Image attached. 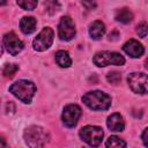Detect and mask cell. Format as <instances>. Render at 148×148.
<instances>
[{
	"instance_id": "1",
	"label": "cell",
	"mask_w": 148,
	"mask_h": 148,
	"mask_svg": "<svg viewBox=\"0 0 148 148\" xmlns=\"http://www.w3.org/2000/svg\"><path fill=\"white\" fill-rule=\"evenodd\" d=\"M82 101L91 110H96V111L106 110L111 105V97L108 94L99 91V90L87 92L86 95H83Z\"/></svg>"
},
{
	"instance_id": "2",
	"label": "cell",
	"mask_w": 148,
	"mask_h": 148,
	"mask_svg": "<svg viewBox=\"0 0 148 148\" xmlns=\"http://www.w3.org/2000/svg\"><path fill=\"white\" fill-rule=\"evenodd\" d=\"M9 91L23 103H30L35 92L36 86L28 80H18L9 87Z\"/></svg>"
},
{
	"instance_id": "3",
	"label": "cell",
	"mask_w": 148,
	"mask_h": 148,
	"mask_svg": "<svg viewBox=\"0 0 148 148\" xmlns=\"http://www.w3.org/2000/svg\"><path fill=\"white\" fill-rule=\"evenodd\" d=\"M24 139L30 148H45L47 133L39 126H30L24 131Z\"/></svg>"
},
{
	"instance_id": "4",
	"label": "cell",
	"mask_w": 148,
	"mask_h": 148,
	"mask_svg": "<svg viewBox=\"0 0 148 148\" xmlns=\"http://www.w3.org/2000/svg\"><path fill=\"white\" fill-rule=\"evenodd\" d=\"M92 61L98 67H104L108 65H118L121 66L125 64V59L123 56H120L117 52H110V51H102L95 54L92 58Z\"/></svg>"
},
{
	"instance_id": "5",
	"label": "cell",
	"mask_w": 148,
	"mask_h": 148,
	"mask_svg": "<svg viewBox=\"0 0 148 148\" xmlns=\"http://www.w3.org/2000/svg\"><path fill=\"white\" fill-rule=\"evenodd\" d=\"M81 139L91 147H98L103 139V131L98 126H84L80 130Z\"/></svg>"
},
{
	"instance_id": "6",
	"label": "cell",
	"mask_w": 148,
	"mask_h": 148,
	"mask_svg": "<svg viewBox=\"0 0 148 148\" xmlns=\"http://www.w3.org/2000/svg\"><path fill=\"white\" fill-rule=\"evenodd\" d=\"M128 84L134 92L148 94V75L145 73H132L127 77Z\"/></svg>"
},
{
	"instance_id": "7",
	"label": "cell",
	"mask_w": 148,
	"mask_h": 148,
	"mask_svg": "<svg viewBox=\"0 0 148 148\" xmlns=\"http://www.w3.org/2000/svg\"><path fill=\"white\" fill-rule=\"evenodd\" d=\"M53 42V30L51 28H44L38 35L37 37L34 39L32 46L36 51H45L47 50Z\"/></svg>"
},
{
	"instance_id": "8",
	"label": "cell",
	"mask_w": 148,
	"mask_h": 148,
	"mask_svg": "<svg viewBox=\"0 0 148 148\" xmlns=\"http://www.w3.org/2000/svg\"><path fill=\"white\" fill-rule=\"evenodd\" d=\"M58 34L61 40H71L75 36V25L69 16H62L58 25Z\"/></svg>"
},
{
	"instance_id": "9",
	"label": "cell",
	"mask_w": 148,
	"mask_h": 148,
	"mask_svg": "<svg viewBox=\"0 0 148 148\" xmlns=\"http://www.w3.org/2000/svg\"><path fill=\"white\" fill-rule=\"evenodd\" d=\"M81 116V109L76 104H68L62 111V123L67 127H74Z\"/></svg>"
},
{
	"instance_id": "10",
	"label": "cell",
	"mask_w": 148,
	"mask_h": 148,
	"mask_svg": "<svg viewBox=\"0 0 148 148\" xmlns=\"http://www.w3.org/2000/svg\"><path fill=\"white\" fill-rule=\"evenodd\" d=\"M3 46L6 47V50L8 51L9 54L16 56L23 50L24 45H23L22 40L18 39V37L13 31H10L3 36Z\"/></svg>"
},
{
	"instance_id": "11",
	"label": "cell",
	"mask_w": 148,
	"mask_h": 148,
	"mask_svg": "<svg viewBox=\"0 0 148 148\" xmlns=\"http://www.w3.org/2000/svg\"><path fill=\"white\" fill-rule=\"evenodd\" d=\"M123 50L132 58H139L145 52L143 46L135 39H130L128 42H126V44L123 46Z\"/></svg>"
},
{
	"instance_id": "12",
	"label": "cell",
	"mask_w": 148,
	"mask_h": 148,
	"mask_svg": "<svg viewBox=\"0 0 148 148\" xmlns=\"http://www.w3.org/2000/svg\"><path fill=\"white\" fill-rule=\"evenodd\" d=\"M106 125L110 128V131H113V132H121L124 131V127H125L124 119L119 113H112L108 118Z\"/></svg>"
},
{
	"instance_id": "13",
	"label": "cell",
	"mask_w": 148,
	"mask_h": 148,
	"mask_svg": "<svg viewBox=\"0 0 148 148\" xmlns=\"http://www.w3.org/2000/svg\"><path fill=\"white\" fill-rule=\"evenodd\" d=\"M105 32V25L102 21H95L89 27V35L92 39H99Z\"/></svg>"
},
{
	"instance_id": "14",
	"label": "cell",
	"mask_w": 148,
	"mask_h": 148,
	"mask_svg": "<svg viewBox=\"0 0 148 148\" xmlns=\"http://www.w3.org/2000/svg\"><path fill=\"white\" fill-rule=\"evenodd\" d=\"M36 23L37 22L32 16H24L20 21V27L24 34H31L36 29Z\"/></svg>"
},
{
	"instance_id": "15",
	"label": "cell",
	"mask_w": 148,
	"mask_h": 148,
	"mask_svg": "<svg viewBox=\"0 0 148 148\" xmlns=\"http://www.w3.org/2000/svg\"><path fill=\"white\" fill-rule=\"evenodd\" d=\"M56 61L60 67H69L72 65V59L66 51H58L56 53Z\"/></svg>"
},
{
	"instance_id": "16",
	"label": "cell",
	"mask_w": 148,
	"mask_h": 148,
	"mask_svg": "<svg viewBox=\"0 0 148 148\" xmlns=\"http://www.w3.org/2000/svg\"><path fill=\"white\" fill-rule=\"evenodd\" d=\"M133 18V14L127 8H121L116 13V20L121 23H130Z\"/></svg>"
},
{
	"instance_id": "17",
	"label": "cell",
	"mask_w": 148,
	"mask_h": 148,
	"mask_svg": "<svg viewBox=\"0 0 148 148\" xmlns=\"http://www.w3.org/2000/svg\"><path fill=\"white\" fill-rule=\"evenodd\" d=\"M105 146H106V148H125L126 147V142L123 139L113 135V136H110L106 140Z\"/></svg>"
},
{
	"instance_id": "18",
	"label": "cell",
	"mask_w": 148,
	"mask_h": 148,
	"mask_svg": "<svg viewBox=\"0 0 148 148\" xmlns=\"http://www.w3.org/2000/svg\"><path fill=\"white\" fill-rule=\"evenodd\" d=\"M18 69V66L15 65V64H6L3 69H2V74L5 77H8V79H12L14 76V74L16 73V71Z\"/></svg>"
},
{
	"instance_id": "19",
	"label": "cell",
	"mask_w": 148,
	"mask_h": 148,
	"mask_svg": "<svg viewBox=\"0 0 148 148\" xmlns=\"http://www.w3.org/2000/svg\"><path fill=\"white\" fill-rule=\"evenodd\" d=\"M17 5L25 9V10H32L37 7V1H32V0H23V1H17Z\"/></svg>"
},
{
	"instance_id": "20",
	"label": "cell",
	"mask_w": 148,
	"mask_h": 148,
	"mask_svg": "<svg viewBox=\"0 0 148 148\" xmlns=\"http://www.w3.org/2000/svg\"><path fill=\"white\" fill-rule=\"evenodd\" d=\"M106 80H108L110 83H112V84H117V83L120 82L121 75H120V73H118V72H110V73L106 75Z\"/></svg>"
},
{
	"instance_id": "21",
	"label": "cell",
	"mask_w": 148,
	"mask_h": 148,
	"mask_svg": "<svg viewBox=\"0 0 148 148\" xmlns=\"http://www.w3.org/2000/svg\"><path fill=\"white\" fill-rule=\"evenodd\" d=\"M136 34L140 37H146V35L148 34V23L147 22L139 23L138 27H136Z\"/></svg>"
},
{
	"instance_id": "22",
	"label": "cell",
	"mask_w": 148,
	"mask_h": 148,
	"mask_svg": "<svg viewBox=\"0 0 148 148\" xmlns=\"http://www.w3.org/2000/svg\"><path fill=\"white\" fill-rule=\"evenodd\" d=\"M44 5H45V7H46V10H47L49 13H51V14H53L54 12H57L58 8H59V3L56 2V1H47V2H45Z\"/></svg>"
},
{
	"instance_id": "23",
	"label": "cell",
	"mask_w": 148,
	"mask_h": 148,
	"mask_svg": "<svg viewBox=\"0 0 148 148\" xmlns=\"http://www.w3.org/2000/svg\"><path fill=\"white\" fill-rule=\"evenodd\" d=\"M142 141H143V143H145V146L148 148V127L143 131V133H142Z\"/></svg>"
},
{
	"instance_id": "24",
	"label": "cell",
	"mask_w": 148,
	"mask_h": 148,
	"mask_svg": "<svg viewBox=\"0 0 148 148\" xmlns=\"http://www.w3.org/2000/svg\"><path fill=\"white\" fill-rule=\"evenodd\" d=\"M1 148H8L7 145H6V141L3 138H1Z\"/></svg>"
},
{
	"instance_id": "25",
	"label": "cell",
	"mask_w": 148,
	"mask_h": 148,
	"mask_svg": "<svg viewBox=\"0 0 148 148\" xmlns=\"http://www.w3.org/2000/svg\"><path fill=\"white\" fill-rule=\"evenodd\" d=\"M145 67L148 69V58H147V59H146V61H145Z\"/></svg>"
}]
</instances>
